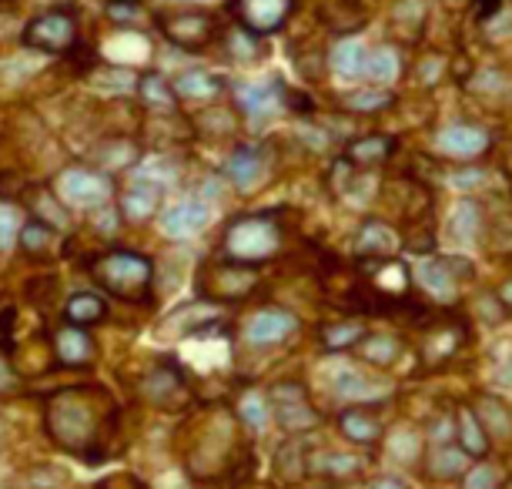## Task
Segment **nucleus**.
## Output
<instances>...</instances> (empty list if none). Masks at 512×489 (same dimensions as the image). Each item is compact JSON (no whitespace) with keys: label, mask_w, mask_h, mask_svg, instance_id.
Masks as SVG:
<instances>
[{"label":"nucleus","mask_w":512,"mask_h":489,"mask_svg":"<svg viewBox=\"0 0 512 489\" xmlns=\"http://www.w3.org/2000/svg\"><path fill=\"white\" fill-rule=\"evenodd\" d=\"M118 423V402L104 386H91V382L57 389L44 402V433L64 453L81 456L88 463H101L104 456H111Z\"/></svg>","instance_id":"f257e3e1"},{"label":"nucleus","mask_w":512,"mask_h":489,"mask_svg":"<svg viewBox=\"0 0 512 489\" xmlns=\"http://www.w3.org/2000/svg\"><path fill=\"white\" fill-rule=\"evenodd\" d=\"M91 275H94V282H98L104 292L114 295V299L148 302V292L154 285V262L148 255H141V252L118 248V252H108V255L94 258Z\"/></svg>","instance_id":"f03ea898"},{"label":"nucleus","mask_w":512,"mask_h":489,"mask_svg":"<svg viewBox=\"0 0 512 489\" xmlns=\"http://www.w3.org/2000/svg\"><path fill=\"white\" fill-rule=\"evenodd\" d=\"M275 248H278V225L272 215H238L225 228V238H221V252H225L228 262L248 268L272 258Z\"/></svg>","instance_id":"7ed1b4c3"},{"label":"nucleus","mask_w":512,"mask_h":489,"mask_svg":"<svg viewBox=\"0 0 512 489\" xmlns=\"http://www.w3.org/2000/svg\"><path fill=\"white\" fill-rule=\"evenodd\" d=\"M54 195L64 208H74V212H101L114 198V181L111 175H104L98 168L74 165L57 175Z\"/></svg>","instance_id":"20e7f679"},{"label":"nucleus","mask_w":512,"mask_h":489,"mask_svg":"<svg viewBox=\"0 0 512 489\" xmlns=\"http://www.w3.org/2000/svg\"><path fill=\"white\" fill-rule=\"evenodd\" d=\"M141 396L148 406L161 412H181L191 406V386L175 362H158L154 369L144 372Z\"/></svg>","instance_id":"39448f33"},{"label":"nucleus","mask_w":512,"mask_h":489,"mask_svg":"<svg viewBox=\"0 0 512 489\" xmlns=\"http://www.w3.org/2000/svg\"><path fill=\"white\" fill-rule=\"evenodd\" d=\"M21 41L44 54H71L77 44V17L71 11H44L24 27Z\"/></svg>","instance_id":"423d86ee"},{"label":"nucleus","mask_w":512,"mask_h":489,"mask_svg":"<svg viewBox=\"0 0 512 489\" xmlns=\"http://www.w3.org/2000/svg\"><path fill=\"white\" fill-rule=\"evenodd\" d=\"M258 275L238 262H208L198 272V295L215 302H238L255 289Z\"/></svg>","instance_id":"0eeeda50"},{"label":"nucleus","mask_w":512,"mask_h":489,"mask_svg":"<svg viewBox=\"0 0 512 489\" xmlns=\"http://www.w3.org/2000/svg\"><path fill=\"white\" fill-rule=\"evenodd\" d=\"M161 34L175 47H181V51L198 54L215 41L218 24L208 11H178V14L161 17Z\"/></svg>","instance_id":"6e6552de"},{"label":"nucleus","mask_w":512,"mask_h":489,"mask_svg":"<svg viewBox=\"0 0 512 489\" xmlns=\"http://www.w3.org/2000/svg\"><path fill=\"white\" fill-rule=\"evenodd\" d=\"M272 402H275V416L282 429L288 433H305V429L318 426V412L308 406V392L298 382H282V386L272 389Z\"/></svg>","instance_id":"1a4fd4ad"},{"label":"nucleus","mask_w":512,"mask_h":489,"mask_svg":"<svg viewBox=\"0 0 512 489\" xmlns=\"http://www.w3.org/2000/svg\"><path fill=\"white\" fill-rule=\"evenodd\" d=\"M161 232L168 238H195L198 232H205L211 222V208L201 198H181L175 205H168L161 212Z\"/></svg>","instance_id":"9d476101"},{"label":"nucleus","mask_w":512,"mask_h":489,"mask_svg":"<svg viewBox=\"0 0 512 489\" xmlns=\"http://www.w3.org/2000/svg\"><path fill=\"white\" fill-rule=\"evenodd\" d=\"M161 195H164L161 185H154V181L134 175V181L124 185L121 198H118V215L124 218V222H131V225H144L148 218L158 215Z\"/></svg>","instance_id":"9b49d317"},{"label":"nucleus","mask_w":512,"mask_h":489,"mask_svg":"<svg viewBox=\"0 0 512 489\" xmlns=\"http://www.w3.org/2000/svg\"><path fill=\"white\" fill-rule=\"evenodd\" d=\"M51 352H54V362H61L67 369H84L94 362V339L88 335V329H77V325H67L64 329L54 332L51 339Z\"/></svg>","instance_id":"f8f14e48"},{"label":"nucleus","mask_w":512,"mask_h":489,"mask_svg":"<svg viewBox=\"0 0 512 489\" xmlns=\"http://www.w3.org/2000/svg\"><path fill=\"white\" fill-rule=\"evenodd\" d=\"M235 11L241 17V27L251 34H268L285 24L292 0H238Z\"/></svg>","instance_id":"ddd939ff"},{"label":"nucleus","mask_w":512,"mask_h":489,"mask_svg":"<svg viewBox=\"0 0 512 489\" xmlns=\"http://www.w3.org/2000/svg\"><path fill=\"white\" fill-rule=\"evenodd\" d=\"M171 88H175L178 101L198 104V108H208V104H215L221 94H225V84H221L215 74H205V71L178 74V78L171 81Z\"/></svg>","instance_id":"4468645a"},{"label":"nucleus","mask_w":512,"mask_h":489,"mask_svg":"<svg viewBox=\"0 0 512 489\" xmlns=\"http://www.w3.org/2000/svg\"><path fill=\"white\" fill-rule=\"evenodd\" d=\"M295 332V315L282 309H265L248 322V339L255 345H275Z\"/></svg>","instance_id":"2eb2a0df"},{"label":"nucleus","mask_w":512,"mask_h":489,"mask_svg":"<svg viewBox=\"0 0 512 489\" xmlns=\"http://www.w3.org/2000/svg\"><path fill=\"white\" fill-rule=\"evenodd\" d=\"M338 426H342L345 439L359 446H375L382 439V419L375 416V409H345L338 416Z\"/></svg>","instance_id":"dca6fc26"},{"label":"nucleus","mask_w":512,"mask_h":489,"mask_svg":"<svg viewBox=\"0 0 512 489\" xmlns=\"http://www.w3.org/2000/svg\"><path fill=\"white\" fill-rule=\"evenodd\" d=\"M104 319H108V302H104L98 292H74L71 299L64 302V322L67 325L88 329V325H98Z\"/></svg>","instance_id":"f3484780"},{"label":"nucleus","mask_w":512,"mask_h":489,"mask_svg":"<svg viewBox=\"0 0 512 489\" xmlns=\"http://www.w3.org/2000/svg\"><path fill=\"white\" fill-rule=\"evenodd\" d=\"M138 94H141L144 108L154 111L158 118L178 111L175 88H171V81L164 78V74H144V78H138Z\"/></svg>","instance_id":"a211bd4d"},{"label":"nucleus","mask_w":512,"mask_h":489,"mask_svg":"<svg viewBox=\"0 0 512 489\" xmlns=\"http://www.w3.org/2000/svg\"><path fill=\"white\" fill-rule=\"evenodd\" d=\"M262 171H265V158H262V151H255V148H235L225 165V175L235 181L238 188H251L262 178Z\"/></svg>","instance_id":"6ab92c4d"},{"label":"nucleus","mask_w":512,"mask_h":489,"mask_svg":"<svg viewBox=\"0 0 512 489\" xmlns=\"http://www.w3.org/2000/svg\"><path fill=\"white\" fill-rule=\"evenodd\" d=\"M138 161V145H134L131 138H111V141H101L98 148H94V165L98 171L104 168H128ZM108 175V171H104Z\"/></svg>","instance_id":"aec40b11"},{"label":"nucleus","mask_w":512,"mask_h":489,"mask_svg":"<svg viewBox=\"0 0 512 489\" xmlns=\"http://www.w3.org/2000/svg\"><path fill=\"white\" fill-rule=\"evenodd\" d=\"M27 208L34 212L37 222H44V225H51L54 232H61V228H67V208L57 201L54 191H47V188H31V195H27Z\"/></svg>","instance_id":"412c9836"},{"label":"nucleus","mask_w":512,"mask_h":489,"mask_svg":"<svg viewBox=\"0 0 512 489\" xmlns=\"http://www.w3.org/2000/svg\"><path fill=\"white\" fill-rule=\"evenodd\" d=\"M459 449L466 456H476L482 459L489 453V436H486V429H482V423L476 416H472L469 409H462L459 412Z\"/></svg>","instance_id":"4be33fe9"},{"label":"nucleus","mask_w":512,"mask_h":489,"mask_svg":"<svg viewBox=\"0 0 512 489\" xmlns=\"http://www.w3.org/2000/svg\"><path fill=\"white\" fill-rule=\"evenodd\" d=\"M506 486H509V473L499 463H489V459L469 466L466 476H462V489H506Z\"/></svg>","instance_id":"5701e85b"},{"label":"nucleus","mask_w":512,"mask_h":489,"mask_svg":"<svg viewBox=\"0 0 512 489\" xmlns=\"http://www.w3.org/2000/svg\"><path fill=\"white\" fill-rule=\"evenodd\" d=\"M17 245H21L27 255H47L57 245V232L51 225L34 218V222H27L21 232H17Z\"/></svg>","instance_id":"b1692460"},{"label":"nucleus","mask_w":512,"mask_h":489,"mask_svg":"<svg viewBox=\"0 0 512 489\" xmlns=\"http://www.w3.org/2000/svg\"><path fill=\"white\" fill-rule=\"evenodd\" d=\"M275 94H278V84H258V88H251V84H241L235 88V98L241 104V111L248 114H268L275 108Z\"/></svg>","instance_id":"393cba45"},{"label":"nucleus","mask_w":512,"mask_h":489,"mask_svg":"<svg viewBox=\"0 0 512 489\" xmlns=\"http://www.w3.org/2000/svg\"><path fill=\"white\" fill-rule=\"evenodd\" d=\"M275 469L278 476L285 479V483H298L305 473H308V456L302 453V446L298 443H288L285 449H278V459H275Z\"/></svg>","instance_id":"a878e982"},{"label":"nucleus","mask_w":512,"mask_h":489,"mask_svg":"<svg viewBox=\"0 0 512 489\" xmlns=\"http://www.w3.org/2000/svg\"><path fill=\"white\" fill-rule=\"evenodd\" d=\"M389 151H392V141L379 138V134H372V138L355 141V145L349 148V158L355 161V165H375V161L389 158Z\"/></svg>","instance_id":"bb28decb"},{"label":"nucleus","mask_w":512,"mask_h":489,"mask_svg":"<svg viewBox=\"0 0 512 489\" xmlns=\"http://www.w3.org/2000/svg\"><path fill=\"white\" fill-rule=\"evenodd\" d=\"M362 335H365L362 322H335V325H325L322 329V342L328 349H349V345L362 342Z\"/></svg>","instance_id":"cd10ccee"},{"label":"nucleus","mask_w":512,"mask_h":489,"mask_svg":"<svg viewBox=\"0 0 512 489\" xmlns=\"http://www.w3.org/2000/svg\"><path fill=\"white\" fill-rule=\"evenodd\" d=\"M469 463V456L462 453V449H442V453L436 456V466L429 469L436 479H452V476H459V473H466V466Z\"/></svg>","instance_id":"c85d7f7f"},{"label":"nucleus","mask_w":512,"mask_h":489,"mask_svg":"<svg viewBox=\"0 0 512 489\" xmlns=\"http://www.w3.org/2000/svg\"><path fill=\"white\" fill-rule=\"evenodd\" d=\"M108 17H111L114 24L131 27V24H144V21H148V11H144L138 0H111V4H108Z\"/></svg>","instance_id":"c756f323"},{"label":"nucleus","mask_w":512,"mask_h":489,"mask_svg":"<svg viewBox=\"0 0 512 489\" xmlns=\"http://www.w3.org/2000/svg\"><path fill=\"white\" fill-rule=\"evenodd\" d=\"M362 356L372 362V366H389V362L399 356V342L385 339V335H375L362 345Z\"/></svg>","instance_id":"7c9ffc66"},{"label":"nucleus","mask_w":512,"mask_h":489,"mask_svg":"<svg viewBox=\"0 0 512 489\" xmlns=\"http://www.w3.org/2000/svg\"><path fill=\"white\" fill-rule=\"evenodd\" d=\"M195 128L198 131H205V134H225L231 128V114L228 108H218V104H208L205 114L195 121Z\"/></svg>","instance_id":"2f4dec72"},{"label":"nucleus","mask_w":512,"mask_h":489,"mask_svg":"<svg viewBox=\"0 0 512 489\" xmlns=\"http://www.w3.org/2000/svg\"><path fill=\"white\" fill-rule=\"evenodd\" d=\"M362 64H365V51H362L359 44L345 41V44L335 51V67H338L342 74H355V71L362 74Z\"/></svg>","instance_id":"473e14b6"},{"label":"nucleus","mask_w":512,"mask_h":489,"mask_svg":"<svg viewBox=\"0 0 512 489\" xmlns=\"http://www.w3.org/2000/svg\"><path fill=\"white\" fill-rule=\"evenodd\" d=\"M389 101L392 98L385 91H365V94H349V98H345V104H349V108H355V111H379Z\"/></svg>","instance_id":"72a5a7b5"},{"label":"nucleus","mask_w":512,"mask_h":489,"mask_svg":"<svg viewBox=\"0 0 512 489\" xmlns=\"http://www.w3.org/2000/svg\"><path fill=\"white\" fill-rule=\"evenodd\" d=\"M17 382H21V376H17V369H14V362H11V352H0V396L14 392Z\"/></svg>","instance_id":"f704fd0d"},{"label":"nucleus","mask_w":512,"mask_h":489,"mask_svg":"<svg viewBox=\"0 0 512 489\" xmlns=\"http://www.w3.org/2000/svg\"><path fill=\"white\" fill-rule=\"evenodd\" d=\"M98 489H148V486H144L141 479L131 476V473H114L108 479H101Z\"/></svg>","instance_id":"c9c22d12"},{"label":"nucleus","mask_w":512,"mask_h":489,"mask_svg":"<svg viewBox=\"0 0 512 489\" xmlns=\"http://www.w3.org/2000/svg\"><path fill=\"white\" fill-rule=\"evenodd\" d=\"M11 329H14V309H4V312H0V352H11L14 349Z\"/></svg>","instance_id":"e433bc0d"},{"label":"nucleus","mask_w":512,"mask_h":489,"mask_svg":"<svg viewBox=\"0 0 512 489\" xmlns=\"http://www.w3.org/2000/svg\"><path fill=\"white\" fill-rule=\"evenodd\" d=\"M14 235H17V228H14V215L7 212V208H0V248L14 245Z\"/></svg>","instance_id":"4c0bfd02"},{"label":"nucleus","mask_w":512,"mask_h":489,"mask_svg":"<svg viewBox=\"0 0 512 489\" xmlns=\"http://www.w3.org/2000/svg\"><path fill=\"white\" fill-rule=\"evenodd\" d=\"M372 489H409L402 483V479H395V476H382V479H375Z\"/></svg>","instance_id":"58836bf2"},{"label":"nucleus","mask_w":512,"mask_h":489,"mask_svg":"<svg viewBox=\"0 0 512 489\" xmlns=\"http://www.w3.org/2000/svg\"><path fill=\"white\" fill-rule=\"evenodd\" d=\"M492 11H499V0H479V17H489Z\"/></svg>","instance_id":"ea45409f"},{"label":"nucleus","mask_w":512,"mask_h":489,"mask_svg":"<svg viewBox=\"0 0 512 489\" xmlns=\"http://www.w3.org/2000/svg\"><path fill=\"white\" fill-rule=\"evenodd\" d=\"M231 489H272V486H265V483H255V479H245V483H235Z\"/></svg>","instance_id":"a19ab883"},{"label":"nucleus","mask_w":512,"mask_h":489,"mask_svg":"<svg viewBox=\"0 0 512 489\" xmlns=\"http://www.w3.org/2000/svg\"><path fill=\"white\" fill-rule=\"evenodd\" d=\"M198 489H215V486H198Z\"/></svg>","instance_id":"79ce46f5"}]
</instances>
